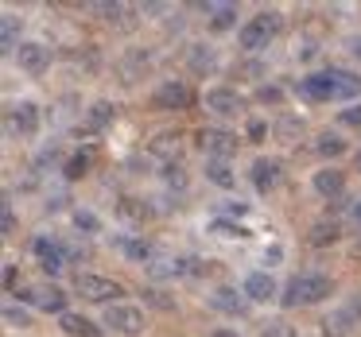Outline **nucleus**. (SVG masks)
I'll return each mask as SVG.
<instances>
[{"mask_svg": "<svg viewBox=\"0 0 361 337\" xmlns=\"http://www.w3.org/2000/svg\"><path fill=\"white\" fill-rule=\"evenodd\" d=\"M117 210H121V217H128V221H148L152 217V210L140 202V198H121Z\"/></svg>", "mask_w": 361, "mask_h": 337, "instance_id": "393cba45", "label": "nucleus"}, {"mask_svg": "<svg viewBox=\"0 0 361 337\" xmlns=\"http://www.w3.org/2000/svg\"><path fill=\"white\" fill-rule=\"evenodd\" d=\"M4 322H8V326H32V314L27 310H20V306H4Z\"/></svg>", "mask_w": 361, "mask_h": 337, "instance_id": "c85d7f7f", "label": "nucleus"}, {"mask_svg": "<svg viewBox=\"0 0 361 337\" xmlns=\"http://www.w3.org/2000/svg\"><path fill=\"white\" fill-rule=\"evenodd\" d=\"M109 120H113V105L109 101H97L94 109H90V125H94V128L109 125Z\"/></svg>", "mask_w": 361, "mask_h": 337, "instance_id": "cd10ccee", "label": "nucleus"}, {"mask_svg": "<svg viewBox=\"0 0 361 337\" xmlns=\"http://www.w3.org/2000/svg\"><path fill=\"white\" fill-rule=\"evenodd\" d=\"M39 132V109L32 101H20L8 109V136H20V140H32Z\"/></svg>", "mask_w": 361, "mask_h": 337, "instance_id": "6e6552de", "label": "nucleus"}, {"mask_svg": "<svg viewBox=\"0 0 361 337\" xmlns=\"http://www.w3.org/2000/svg\"><path fill=\"white\" fill-rule=\"evenodd\" d=\"M245 298H249V303H268V298L276 295V283H272V275L268 272H252L249 279H245Z\"/></svg>", "mask_w": 361, "mask_h": 337, "instance_id": "f3484780", "label": "nucleus"}, {"mask_svg": "<svg viewBox=\"0 0 361 337\" xmlns=\"http://www.w3.org/2000/svg\"><path fill=\"white\" fill-rule=\"evenodd\" d=\"M353 163H357V171H361V151H357V159H353Z\"/></svg>", "mask_w": 361, "mask_h": 337, "instance_id": "37998d69", "label": "nucleus"}, {"mask_svg": "<svg viewBox=\"0 0 361 337\" xmlns=\"http://www.w3.org/2000/svg\"><path fill=\"white\" fill-rule=\"evenodd\" d=\"M210 306H214V310H221V314H245V310H249V298H245V291L237 295L233 287H218L210 295Z\"/></svg>", "mask_w": 361, "mask_h": 337, "instance_id": "dca6fc26", "label": "nucleus"}, {"mask_svg": "<svg viewBox=\"0 0 361 337\" xmlns=\"http://www.w3.org/2000/svg\"><path fill=\"white\" fill-rule=\"evenodd\" d=\"M59 326H63V333H71V337H105L102 326H94L90 318H82V314H71V310L59 318Z\"/></svg>", "mask_w": 361, "mask_h": 337, "instance_id": "a211bd4d", "label": "nucleus"}, {"mask_svg": "<svg viewBox=\"0 0 361 337\" xmlns=\"http://www.w3.org/2000/svg\"><path fill=\"white\" fill-rule=\"evenodd\" d=\"M187 63L195 74H214L218 70V55H214L210 47H202V43H195V47H187Z\"/></svg>", "mask_w": 361, "mask_h": 337, "instance_id": "6ab92c4d", "label": "nucleus"}, {"mask_svg": "<svg viewBox=\"0 0 361 337\" xmlns=\"http://www.w3.org/2000/svg\"><path fill=\"white\" fill-rule=\"evenodd\" d=\"M214 233H221V236H245V229L226 225V221H214Z\"/></svg>", "mask_w": 361, "mask_h": 337, "instance_id": "c9c22d12", "label": "nucleus"}, {"mask_svg": "<svg viewBox=\"0 0 361 337\" xmlns=\"http://www.w3.org/2000/svg\"><path fill=\"white\" fill-rule=\"evenodd\" d=\"M20 298H24V303H32V306H39V310H47V314H59V318L66 314V291H63V287H55V283H39V287H27Z\"/></svg>", "mask_w": 361, "mask_h": 337, "instance_id": "0eeeda50", "label": "nucleus"}, {"mask_svg": "<svg viewBox=\"0 0 361 337\" xmlns=\"http://www.w3.org/2000/svg\"><path fill=\"white\" fill-rule=\"evenodd\" d=\"M280 27H283V16L276 8H264V12H257V16L241 27L237 43H241L245 51H260V47H268V43L280 35Z\"/></svg>", "mask_w": 361, "mask_h": 337, "instance_id": "7ed1b4c3", "label": "nucleus"}, {"mask_svg": "<svg viewBox=\"0 0 361 337\" xmlns=\"http://www.w3.org/2000/svg\"><path fill=\"white\" fill-rule=\"evenodd\" d=\"M4 51H16V16H4Z\"/></svg>", "mask_w": 361, "mask_h": 337, "instance_id": "473e14b6", "label": "nucleus"}, {"mask_svg": "<svg viewBox=\"0 0 361 337\" xmlns=\"http://www.w3.org/2000/svg\"><path fill=\"white\" fill-rule=\"evenodd\" d=\"M206 109L218 113V117H237V113L245 109V101H241V94H237V89L218 86V89H210V94H206Z\"/></svg>", "mask_w": 361, "mask_h": 337, "instance_id": "9d476101", "label": "nucleus"}, {"mask_svg": "<svg viewBox=\"0 0 361 337\" xmlns=\"http://www.w3.org/2000/svg\"><path fill=\"white\" fill-rule=\"evenodd\" d=\"M210 337H237V333H233V329H214Z\"/></svg>", "mask_w": 361, "mask_h": 337, "instance_id": "a19ab883", "label": "nucleus"}, {"mask_svg": "<svg viewBox=\"0 0 361 337\" xmlns=\"http://www.w3.org/2000/svg\"><path fill=\"white\" fill-rule=\"evenodd\" d=\"M105 326H109L113 333L136 337V333H144V314L128 303H113V306H105Z\"/></svg>", "mask_w": 361, "mask_h": 337, "instance_id": "423d86ee", "label": "nucleus"}, {"mask_svg": "<svg viewBox=\"0 0 361 337\" xmlns=\"http://www.w3.org/2000/svg\"><path fill=\"white\" fill-rule=\"evenodd\" d=\"M74 225H78V229H86V233H97V229H102V221H97L94 213L78 210V213H74Z\"/></svg>", "mask_w": 361, "mask_h": 337, "instance_id": "2f4dec72", "label": "nucleus"}, {"mask_svg": "<svg viewBox=\"0 0 361 337\" xmlns=\"http://www.w3.org/2000/svg\"><path fill=\"white\" fill-rule=\"evenodd\" d=\"M206 12H210L214 32H226V27L237 24V4H206Z\"/></svg>", "mask_w": 361, "mask_h": 337, "instance_id": "4be33fe9", "label": "nucleus"}, {"mask_svg": "<svg viewBox=\"0 0 361 337\" xmlns=\"http://www.w3.org/2000/svg\"><path fill=\"white\" fill-rule=\"evenodd\" d=\"M280 256H283L280 248H268V252H264V264H276V260H280Z\"/></svg>", "mask_w": 361, "mask_h": 337, "instance_id": "ea45409f", "label": "nucleus"}, {"mask_svg": "<svg viewBox=\"0 0 361 337\" xmlns=\"http://www.w3.org/2000/svg\"><path fill=\"white\" fill-rule=\"evenodd\" d=\"M350 221H353V225H361V198H353V202H350Z\"/></svg>", "mask_w": 361, "mask_h": 337, "instance_id": "58836bf2", "label": "nucleus"}, {"mask_svg": "<svg viewBox=\"0 0 361 337\" xmlns=\"http://www.w3.org/2000/svg\"><path fill=\"white\" fill-rule=\"evenodd\" d=\"M144 70H148V55H144V51H133V55L121 58V82H128V86L140 82Z\"/></svg>", "mask_w": 361, "mask_h": 337, "instance_id": "412c9836", "label": "nucleus"}, {"mask_svg": "<svg viewBox=\"0 0 361 337\" xmlns=\"http://www.w3.org/2000/svg\"><path fill=\"white\" fill-rule=\"evenodd\" d=\"M16 63H20V70H27V74H43L51 66V47H43V43H20Z\"/></svg>", "mask_w": 361, "mask_h": 337, "instance_id": "9b49d317", "label": "nucleus"}, {"mask_svg": "<svg viewBox=\"0 0 361 337\" xmlns=\"http://www.w3.org/2000/svg\"><path fill=\"white\" fill-rule=\"evenodd\" d=\"M152 151H159V155H179V136H159L152 144Z\"/></svg>", "mask_w": 361, "mask_h": 337, "instance_id": "c756f323", "label": "nucleus"}, {"mask_svg": "<svg viewBox=\"0 0 361 337\" xmlns=\"http://www.w3.org/2000/svg\"><path fill=\"white\" fill-rule=\"evenodd\" d=\"M338 241V225H334V221H314V225H311V244H319V248H322V244H334Z\"/></svg>", "mask_w": 361, "mask_h": 337, "instance_id": "a878e982", "label": "nucleus"}, {"mask_svg": "<svg viewBox=\"0 0 361 337\" xmlns=\"http://www.w3.org/2000/svg\"><path fill=\"white\" fill-rule=\"evenodd\" d=\"M206 179H210L214 186L229 190L237 182V174H233V167H229V159H206Z\"/></svg>", "mask_w": 361, "mask_h": 337, "instance_id": "aec40b11", "label": "nucleus"}, {"mask_svg": "<svg viewBox=\"0 0 361 337\" xmlns=\"http://www.w3.org/2000/svg\"><path fill=\"white\" fill-rule=\"evenodd\" d=\"M117 248L125 252L128 260H136V264H148V260H152V244H148V241H133V236H121Z\"/></svg>", "mask_w": 361, "mask_h": 337, "instance_id": "5701e85b", "label": "nucleus"}, {"mask_svg": "<svg viewBox=\"0 0 361 337\" xmlns=\"http://www.w3.org/2000/svg\"><path fill=\"white\" fill-rule=\"evenodd\" d=\"M257 101H260V105H280V101H283V89H276V86H260V89H257Z\"/></svg>", "mask_w": 361, "mask_h": 337, "instance_id": "7c9ffc66", "label": "nucleus"}, {"mask_svg": "<svg viewBox=\"0 0 361 337\" xmlns=\"http://www.w3.org/2000/svg\"><path fill=\"white\" fill-rule=\"evenodd\" d=\"M357 318H361V295L322 318V337H350L353 326H357Z\"/></svg>", "mask_w": 361, "mask_h": 337, "instance_id": "39448f33", "label": "nucleus"}, {"mask_svg": "<svg viewBox=\"0 0 361 337\" xmlns=\"http://www.w3.org/2000/svg\"><path fill=\"white\" fill-rule=\"evenodd\" d=\"M4 233H16V217H12V205L4 202Z\"/></svg>", "mask_w": 361, "mask_h": 337, "instance_id": "4c0bfd02", "label": "nucleus"}, {"mask_svg": "<svg viewBox=\"0 0 361 337\" xmlns=\"http://www.w3.org/2000/svg\"><path fill=\"white\" fill-rule=\"evenodd\" d=\"M260 337H295V326H288L283 318H272L260 326Z\"/></svg>", "mask_w": 361, "mask_h": 337, "instance_id": "bb28decb", "label": "nucleus"}, {"mask_svg": "<svg viewBox=\"0 0 361 337\" xmlns=\"http://www.w3.org/2000/svg\"><path fill=\"white\" fill-rule=\"evenodd\" d=\"M74 291H78L86 303H105V306H113L125 295V287H121L117 279H105V275H78V279H74Z\"/></svg>", "mask_w": 361, "mask_h": 337, "instance_id": "20e7f679", "label": "nucleus"}, {"mask_svg": "<svg viewBox=\"0 0 361 337\" xmlns=\"http://www.w3.org/2000/svg\"><path fill=\"white\" fill-rule=\"evenodd\" d=\"M357 94H361V74L338 70V66L299 82V97H307V101H350Z\"/></svg>", "mask_w": 361, "mask_h": 337, "instance_id": "f257e3e1", "label": "nucleus"}, {"mask_svg": "<svg viewBox=\"0 0 361 337\" xmlns=\"http://www.w3.org/2000/svg\"><path fill=\"white\" fill-rule=\"evenodd\" d=\"M353 55H357V58H361V39H357V43H353Z\"/></svg>", "mask_w": 361, "mask_h": 337, "instance_id": "79ce46f5", "label": "nucleus"}, {"mask_svg": "<svg viewBox=\"0 0 361 337\" xmlns=\"http://www.w3.org/2000/svg\"><path fill=\"white\" fill-rule=\"evenodd\" d=\"M66 174H71V179H78V174H86V159H71V163H66Z\"/></svg>", "mask_w": 361, "mask_h": 337, "instance_id": "e433bc0d", "label": "nucleus"}, {"mask_svg": "<svg viewBox=\"0 0 361 337\" xmlns=\"http://www.w3.org/2000/svg\"><path fill=\"white\" fill-rule=\"evenodd\" d=\"M190 105V89L183 82H164L156 89V109H187Z\"/></svg>", "mask_w": 361, "mask_h": 337, "instance_id": "4468645a", "label": "nucleus"}, {"mask_svg": "<svg viewBox=\"0 0 361 337\" xmlns=\"http://www.w3.org/2000/svg\"><path fill=\"white\" fill-rule=\"evenodd\" d=\"M280 159H257L252 163V186L260 190V194H268V190H276L280 186Z\"/></svg>", "mask_w": 361, "mask_h": 337, "instance_id": "ddd939ff", "label": "nucleus"}, {"mask_svg": "<svg viewBox=\"0 0 361 337\" xmlns=\"http://www.w3.org/2000/svg\"><path fill=\"white\" fill-rule=\"evenodd\" d=\"M35 256H39V267H43L47 275H59L66 264H71L66 248H63L59 241H51V236H39V241H35Z\"/></svg>", "mask_w": 361, "mask_h": 337, "instance_id": "1a4fd4ad", "label": "nucleus"}, {"mask_svg": "<svg viewBox=\"0 0 361 337\" xmlns=\"http://www.w3.org/2000/svg\"><path fill=\"white\" fill-rule=\"evenodd\" d=\"M314 190H319L326 202H338V198L345 194V174L342 171H334V167H326V171H319L314 174Z\"/></svg>", "mask_w": 361, "mask_h": 337, "instance_id": "2eb2a0df", "label": "nucleus"}, {"mask_svg": "<svg viewBox=\"0 0 361 337\" xmlns=\"http://www.w3.org/2000/svg\"><path fill=\"white\" fill-rule=\"evenodd\" d=\"M314 151H319L322 159H338V155L345 151V140H342L338 132H322L319 140H314Z\"/></svg>", "mask_w": 361, "mask_h": 337, "instance_id": "b1692460", "label": "nucleus"}, {"mask_svg": "<svg viewBox=\"0 0 361 337\" xmlns=\"http://www.w3.org/2000/svg\"><path fill=\"white\" fill-rule=\"evenodd\" d=\"M330 291H334V283H330L326 275H295V279L283 287L280 303L283 306H314V303H322V298H330Z\"/></svg>", "mask_w": 361, "mask_h": 337, "instance_id": "f03ea898", "label": "nucleus"}, {"mask_svg": "<svg viewBox=\"0 0 361 337\" xmlns=\"http://www.w3.org/2000/svg\"><path fill=\"white\" fill-rule=\"evenodd\" d=\"M90 8H94V12H102L105 20H113V16H121V12H125L121 4H90Z\"/></svg>", "mask_w": 361, "mask_h": 337, "instance_id": "f704fd0d", "label": "nucleus"}, {"mask_svg": "<svg viewBox=\"0 0 361 337\" xmlns=\"http://www.w3.org/2000/svg\"><path fill=\"white\" fill-rule=\"evenodd\" d=\"M342 125L361 128V105H353V109H345V113H342Z\"/></svg>", "mask_w": 361, "mask_h": 337, "instance_id": "72a5a7b5", "label": "nucleus"}, {"mask_svg": "<svg viewBox=\"0 0 361 337\" xmlns=\"http://www.w3.org/2000/svg\"><path fill=\"white\" fill-rule=\"evenodd\" d=\"M202 148L210 159H229L237 151V136L233 132H221V128H206L202 132Z\"/></svg>", "mask_w": 361, "mask_h": 337, "instance_id": "f8f14e48", "label": "nucleus"}]
</instances>
